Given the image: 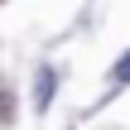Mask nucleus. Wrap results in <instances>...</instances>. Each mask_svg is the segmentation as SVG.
Wrapping results in <instances>:
<instances>
[{
    "mask_svg": "<svg viewBox=\"0 0 130 130\" xmlns=\"http://www.w3.org/2000/svg\"><path fill=\"white\" fill-rule=\"evenodd\" d=\"M10 121H14V92L0 87V125H10Z\"/></svg>",
    "mask_w": 130,
    "mask_h": 130,
    "instance_id": "nucleus-2",
    "label": "nucleus"
},
{
    "mask_svg": "<svg viewBox=\"0 0 130 130\" xmlns=\"http://www.w3.org/2000/svg\"><path fill=\"white\" fill-rule=\"evenodd\" d=\"M116 82H130V53L121 58V63H116Z\"/></svg>",
    "mask_w": 130,
    "mask_h": 130,
    "instance_id": "nucleus-3",
    "label": "nucleus"
},
{
    "mask_svg": "<svg viewBox=\"0 0 130 130\" xmlns=\"http://www.w3.org/2000/svg\"><path fill=\"white\" fill-rule=\"evenodd\" d=\"M53 82H58V77H53V68H39V87H34V106H39V111H48V106H53Z\"/></svg>",
    "mask_w": 130,
    "mask_h": 130,
    "instance_id": "nucleus-1",
    "label": "nucleus"
}]
</instances>
